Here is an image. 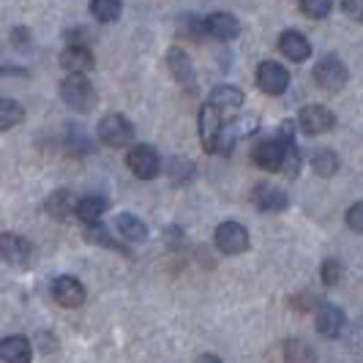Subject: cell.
<instances>
[{
  "mask_svg": "<svg viewBox=\"0 0 363 363\" xmlns=\"http://www.w3.org/2000/svg\"><path fill=\"white\" fill-rule=\"evenodd\" d=\"M60 99L74 109V112H91L96 107V88L85 74H69L63 82H60Z\"/></svg>",
  "mask_w": 363,
  "mask_h": 363,
  "instance_id": "obj_1",
  "label": "cell"
},
{
  "mask_svg": "<svg viewBox=\"0 0 363 363\" xmlns=\"http://www.w3.org/2000/svg\"><path fill=\"white\" fill-rule=\"evenodd\" d=\"M126 164L140 181H153V178L162 175V159H159L156 147H150V145L131 147L126 156Z\"/></svg>",
  "mask_w": 363,
  "mask_h": 363,
  "instance_id": "obj_2",
  "label": "cell"
},
{
  "mask_svg": "<svg viewBox=\"0 0 363 363\" xmlns=\"http://www.w3.org/2000/svg\"><path fill=\"white\" fill-rule=\"evenodd\" d=\"M216 249L221 255H243L249 252V233L240 221H221L216 227Z\"/></svg>",
  "mask_w": 363,
  "mask_h": 363,
  "instance_id": "obj_3",
  "label": "cell"
},
{
  "mask_svg": "<svg viewBox=\"0 0 363 363\" xmlns=\"http://www.w3.org/2000/svg\"><path fill=\"white\" fill-rule=\"evenodd\" d=\"M99 140L109 147H123L134 140V126H131L128 118L118 115V112L104 115L101 123H99Z\"/></svg>",
  "mask_w": 363,
  "mask_h": 363,
  "instance_id": "obj_4",
  "label": "cell"
},
{
  "mask_svg": "<svg viewBox=\"0 0 363 363\" xmlns=\"http://www.w3.org/2000/svg\"><path fill=\"white\" fill-rule=\"evenodd\" d=\"M347 77H350V74H347V66L336 55H328V57H323V60L314 66V82L328 93L342 91L347 85Z\"/></svg>",
  "mask_w": 363,
  "mask_h": 363,
  "instance_id": "obj_5",
  "label": "cell"
},
{
  "mask_svg": "<svg viewBox=\"0 0 363 363\" xmlns=\"http://www.w3.org/2000/svg\"><path fill=\"white\" fill-rule=\"evenodd\" d=\"M257 85L268 96H281L290 88V72L276 60H262L257 66Z\"/></svg>",
  "mask_w": 363,
  "mask_h": 363,
  "instance_id": "obj_6",
  "label": "cell"
},
{
  "mask_svg": "<svg viewBox=\"0 0 363 363\" xmlns=\"http://www.w3.org/2000/svg\"><path fill=\"white\" fill-rule=\"evenodd\" d=\"M221 131H224V118L211 101H205L200 109V140L205 153H216L218 140H221Z\"/></svg>",
  "mask_w": 363,
  "mask_h": 363,
  "instance_id": "obj_7",
  "label": "cell"
},
{
  "mask_svg": "<svg viewBox=\"0 0 363 363\" xmlns=\"http://www.w3.org/2000/svg\"><path fill=\"white\" fill-rule=\"evenodd\" d=\"M298 126L303 128V134L317 137V134H325V131H330V128L336 126V115L328 107H323V104H309V107L301 109Z\"/></svg>",
  "mask_w": 363,
  "mask_h": 363,
  "instance_id": "obj_8",
  "label": "cell"
},
{
  "mask_svg": "<svg viewBox=\"0 0 363 363\" xmlns=\"http://www.w3.org/2000/svg\"><path fill=\"white\" fill-rule=\"evenodd\" d=\"M164 60H167V69H169V74L175 77V82L181 85L183 91L189 93L197 91V74H194V66H191L189 55L183 52V50H178V47H172Z\"/></svg>",
  "mask_w": 363,
  "mask_h": 363,
  "instance_id": "obj_9",
  "label": "cell"
},
{
  "mask_svg": "<svg viewBox=\"0 0 363 363\" xmlns=\"http://www.w3.org/2000/svg\"><path fill=\"white\" fill-rule=\"evenodd\" d=\"M0 257L14 265V268H25L33 257V246L30 240H25L22 235H14V233H3L0 235Z\"/></svg>",
  "mask_w": 363,
  "mask_h": 363,
  "instance_id": "obj_10",
  "label": "cell"
},
{
  "mask_svg": "<svg viewBox=\"0 0 363 363\" xmlns=\"http://www.w3.org/2000/svg\"><path fill=\"white\" fill-rule=\"evenodd\" d=\"M252 159L265 172H281V164H284V143H281V137L259 140L255 150H252Z\"/></svg>",
  "mask_w": 363,
  "mask_h": 363,
  "instance_id": "obj_11",
  "label": "cell"
},
{
  "mask_svg": "<svg viewBox=\"0 0 363 363\" xmlns=\"http://www.w3.org/2000/svg\"><path fill=\"white\" fill-rule=\"evenodd\" d=\"M52 298L66 309H77L85 303V284L74 276H57L52 281Z\"/></svg>",
  "mask_w": 363,
  "mask_h": 363,
  "instance_id": "obj_12",
  "label": "cell"
},
{
  "mask_svg": "<svg viewBox=\"0 0 363 363\" xmlns=\"http://www.w3.org/2000/svg\"><path fill=\"white\" fill-rule=\"evenodd\" d=\"M252 202H255L262 213H281V211H287L290 197L281 189L271 186V183H259V186H255V191H252Z\"/></svg>",
  "mask_w": 363,
  "mask_h": 363,
  "instance_id": "obj_13",
  "label": "cell"
},
{
  "mask_svg": "<svg viewBox=\"0 0 363 363\" xmlns=\"http://www.w3.org/2000/svg\"><path fill=\"white\" fill-rule=\"evenodd\" d=\"M208 101L221 112V118H233L238 109L243 107V91L235 85H216Z\"/></svg>",
  "mask_w": 363,
  "mask_h": 363,
  "instance_id": "obj_14",
  "label": "cell"
},
{
  "mask_svg": "<svg viewBox=\"0 0 363 363\" xmlns=\"http://www.w3.org/2000/svg\"><path fill=\"white\" fill-rule=\"evenodd\" d=\"M205 33L218 38V41H233L240 33V22L227 11H216V14L205 17Z\"/></svg>",
  "mask_w": 363,
  "mask_h": 363,
  "instance_id": "obj_15",
  "label": "cell"
},
{
  "mask_svg": "<svg viewBox=\"0 0 363 363\" xmlns=\"http://www.w3.org/2000/svg\"><path fill=\"white\" fill-rule=\"evenodd\" d=\"M279 50H281V55H284L287 60H292V63H303V60H309L311 44L303 33H298V30H284V33L279 36Z\"/></svg>",
  "mask_w": 363,
  "mask_h": 363,
  "instance_id": "obj_16",
  "label": "cell"
},
{
  "mask_svg": "<svg viewBox=\"0 0 363 363\" xmlns=\"http://www.w3.org/2000/svg\"><path fill=\"white\" fill-rule=\"evenodd\" d=\"M60 66L69 74H88L96 66L93 52L82 44H69L63 52H60Z\"/></svg>",
  "mask_w": 363,
  "mask_h": 363,
  "instance_id": "obj_17",
  "label": "cell"
},
{
  "mask_svg": "<svg viewBox=\"0 0 363 363\" xmlns=\"http://www.w3.org/2000/svg\"><path fill=\"white\" fill-rule=\"evenodd\" d=\"M0 361L30 363L33 361V345L25 336H6V339H0Z\"/></svg>",
  "mask_w": 363,
  "mask_h": 363,
  "instance_id": "obj_18",
  "label": "cell"
},
{
  "mask_svg": "<svg viewBox=\"0 0 363 363\" xmlns=\"http://www.w3.org/2000/svg\"><path fill=\"white\" fill-rule=\"evenodd\" d=\"M345 328V311L333 303H323L317 309V333L325 339H336Z\"/></svg>",
  "mask_w": 363,
  "mask_h": 363,
  "instance_id": "obj_19",
  "label": "cell"
},
{
  "mask_svg": "<svg viewBox=\"0 0 363 363\" xmlns=\"http://www.w3.org/2000/svg\"><path fill=\"white\" fill-rule=\"evenodd\" d=\"M115 230L118 235L128 240V243H145L147 240V227L143 218H137L134 213H118L115 218Z\"/></svg>",
  "mask_w": 363,
  "mask_h": 363,
  "instance_id": "obj_20",
  "label": "cell"
},
{
  "mask_svg": "<svg viewBox=\"0 0 363 363\" xmlns=\"http://www.w3.org/2000/svg\"><path fill=\"white\" fill-rule=\"evenodd\" d=\"M281 143H284V164H281V175L295 178L301 172V150L292 140V123L281 126Z\"/></svg>",
  "mask_w": 363,
  "mask_h": 363,
  "instance_id": "obj_21",
  "label": "cell"
},
{
  "mask_svg": "<svg viewBox=\"0 0 363 363\" xmlns=\"http://www.w3.org/2000/svg\"><path fill=\"white\" fill-rule=\"evenodd\" d=\"M104 211H107V200L101 194H85V197L77 200L74 216L79 218V221H85V224H91V221H99V218L104 216Z\"/></svg>",
  "mask_w": 363,
  "mask_h": 363,
  "instance_id": "obj_22",
  "label": "cell"
},
{
  "mask_svg": "<svg viewBox=\"0 0 363 363\" xmlns=\"http://www.w3.org/2000/svg\"><path fill=\"white\" fill-rule=\"evenodd\" d=\"M74 211H77V197H74L69 189H60V191H55L47 197V213L52 218H69L74 216Z\"/></svg>",
  "mask_w": 363,
  "mask_h": 363,
  "instance_id": "obj_23",
  "label": "cell"
},
{
  "mask_svg": "<svg viewBox=\"0 0 363 363\" xmlns=\"http://www.w3.org/2000/svg\"><path fill=\"white\" fill-rule=\"evenodd\" d=\"M339 167H342V159H339L330 147H323V150H317V153L311 156V169H314L320 178H333V175L339 172Z\"/></svg>",
  "mask_w": 363,
  "mask_h": 363,
  "instance_id": "obj_24",
  "label": "cell"
},
{
  "mask_svg": "<svg viewBox=\"0 0 363 363\" xmlns=\"http://www.w3.org/2000/svg\"><path fill=\"white\" fill-rule=\"evenodd\" d=\"M85 240H88V243H93V246L112 249V252H126V249H123V243H118V240L107 233V227H104V224H99V221L85 224Z\"/></svg>",
  "mask_w": 363,
  "mask_h": 363,
  "instance_id": "obj_25",
  "label": "cell"
},
{
  "mask_svg": "<svg viewBox=\"0 0 363 363\" xmlns=\"http://www.w3.org/2000/svg\"><path fill=\"white\" fill-rule=\"evenodd\" d=\"M91 14L104 25L118 22L123 14V0H91Z\"/></svg>",
  "mask_w": 363,
  "mask_h": 363,
  "instance_id": "obj_26",
  "label": "cell"
},
{
  "mask_svg": "<svg viewBox=\"0 0 363 363\" xmlns=\"http://www.w3.org/2000/svg\"><path fill=\"white\" fill-rule=\"evenodd\" d=\"M284 361L287 363H314L317 361V355H314V350H311L309 342H303V339H287V342H284Z\"/></svg>",
  "mask_w": 363,
  "mask_h": 363,
  "instance_id": "obj_27",
  "label": "cell"
},
{
  "mask_svg": "<svg viewBox=\"0 0 363 363\" xmlns=\"http://www.w3.org/2000/svg\"><path fill=\"white\" fill-rule=\"evenodd\" d=\"M25 121V109L14 99H0V131L19 126Z\"/></svg>",
  "mask_w": 363,
  "mask_h": 363,
  "instance_id": "obj_28",
  "label": "cell"
},
{
  "mask_svg": "<svg viewBox=\"0 0 363 363\" xmlns=\"http://www.w3.org/2000/svg\"><path fill=\"white\" fill-rule=\"evenodd\" d=\"M301 11L311 19H325L333 9V0H298Z\"/></svg>",
  "mask_w": 363,
  "mask_h": 363,
  "instance_id": "obj_29",
  "label": "cell"
},
{
  "mask_svg": "<svg viewBox=\"0 0 363 363\" xmlns=\"http://www.w3.org/2000/svg\"><path fill=\"white\" fill-rule=\"evenodd\" d=\"M342 276H345V268H342V262L339 259H325L323 262V268H320V279H323V284L325 287H336L339 281H342Z\"/></svg>",
  "mask_w": 363,
  "mask_h": 363,
  "instance_id": "obj_30",
  "label": "cell"
},
{
  "mask_svg": "<svg viewBox=\"0 0 363 363\" xmlns=\"http://www.w3.org/2000/svg\"><path fill=\"white\" fill-rule=\"evenodd\" d=\"M181 36L191 38V41H200L202 36H208L205 33V19L194 17V14H189V17H181Z\"/></svg>",
  "mask_w": 363,
  "mask_h": 363,
  "instance_id": "obj_31",
  "label": "cell"
},
{
  "mask_svg": "<svg viewBox=\"0 0 363 363\" xmlns=\"http://www.w3.org/2000/svg\"><path fill=\"white\" fill-rule=\"evenodd\" d=\"M167 169H169V175H172V181L175 183H183L189 175H191V164L186 162V159H172Z\"/></svg>",
  "mask_w": 363,
  "mask_h": 363,
  "instance_id": "obj_32",
  "label": "cell"
},
{
  "mask_svg": "<svg viewBox=\"0 0 363 363\" xmlns=\"http://www.w3.org/2000/svg\"><path fill=\"white\" fill-rule=\"evenodd\" d=\"M347 227L352 233H361L363 235V202H355L350 211H347Z\"/></svg>",
  "mask_w": 363,
  "mask_h": 363,
  "instance_id": "obj_33",
  "label": "cell"
},
{
  "mask_svg": "<svg viewBox=\"0 0 363 363\" xmlns=\"http://www.w3.org/2000/svg\"><path fill=\"white\" fill-rule=\"evenodd\" d=\"M314 303H317V301H314V295H311V292H298V295L290 301V306L298 311V314H306L309 309H314Z\"/></svg>",
  "mask_w": 363,
  "mask_h": 363,
  "instance_id": "obj_34",
  "label": "cell"
},
{
  "mask_svg": "<svg viewBox=\"0 0 363 363\" xmlns=\"http://www.w3.org/2000/svg\"><path fill=\"white\" fill-rule=\"evenodd\" d=\"M342 11L352 22H361L363 25V0H342Z\"/></svg>",
  "mask_w": 363,
  "mask_h": 363,
  "instance_id": "obj_35",
  "label": "cell"
},
{
  "mask_svg": "<svg viewBox=\"0 0 363 363\" xmlns=\"http://www.w3.org/2000/svg\"><path fill=\"white\" fill-rule=\"evenodd\" d=\"M194 363H221V358H218V355H211V352H205V355H200Z\"/></svg>",
  "mask_w": 363,
  "mask_h": 363,
  "instance_id": "obj_36",
  "label": "cell"
}]
</instances>
